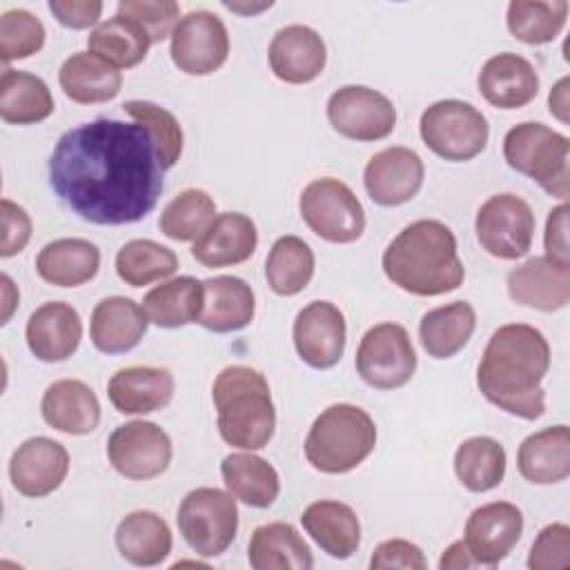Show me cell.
<instances>
[{
	"label": "cell",
	"mask_w": 570,
	"mask_h": 570,
	"mask_svg": "<svg viewBox=\"0 0 570 570\" xmlns=\"http://www.w3.org/2000/svg\"><path fill=\"white\" fill-rule=\"evenodd\" d=\"M425 178L421 156L410 147H385L376 151L365 169L363 185L372 203L381 207H399L412 200Z\"/></svg>",
	"instance_id": "obj_16"
},
{
	"label": "cell",
	"mask_w": 570,
	"mask_h": 570,
	"mask_svg": "<svg viewBox=\"0 0 570 570\" xmlns=\"http://www.w3.org/2000/svg\"><path fill=\"white\" fill-rule=\"evenodd\" d=\"M312 276H314L312 247L294 234H285L276 238L265 258V278L269 289L278 296H296L309 285Z\"/></svg>",
	"instance_id": "obj_39"
},
{
	"label": "cell",
	"mask_w": 570,
	"mask_h": 570,
	"mask_svg": "<svg viewBox=\"0 0 570 570\" xmlns=\"http://www.w3.org/2000/svg\"><path fill=\"white\" fill-rule=\"evenodd\" d=\"M114 541L120 557L140 568L163 563L174 543L167 521L151 510H134L125 514L116 525Z\"/></svg>",
	"instance_id": "obj_30"
},
{
	"label": "cell",
	"mask_w": 570,
	"mask_h": 570,
	"mask_svg": "<svg viewBox=\"0 0 570 570\" xmlns=\"http://www.w3.org/2000/svg\"><path fill=\"white\" fill-rule=\"evenodd\" d=\"M220 439L238 450L265 448L276 430V407L265 374L249 365H227L212 385Z\"/></svg>",
	"instance_id": "obj_4"
},
{
	"label": "cell",
	"mask_w": 570,
	"mask_h": 570,
	"mask_svg": "<svg viewBox=\"0 0 570 570\" xmlns=\"http://www.w3.org/2000/svg\"><path fill=\"white\" fill-rule=\"evenodd\" d=\"M370 568L372 570H387V568L425 570L428 559L416 543L407 539H387V541H381L372 552Z\"/></svg>",
	"instance_id": "obj_48"
},
{
	"label": "cell",
	"mask_w": 570,
	"mask_h": 570,
	"mask_svg": "<svg viewBox=\"0 0 570 570\" xmlns=\"http://www.w3.org/2000/svg\"><path fill=\"white\" fill-rule=\"evenodd\" d=\"M301 523L314 543L334 559H350L361 546V521L347 503L314 501L303 510Z\"/></svg>",
	"instance_id": "obj_29"
},
{
	"label": "cell",
	"mask_w": 570,
	"mask_h": 570,
	"mask_svg": "<svg viewBox=\"0 0 570 570\" xmlns=\"http://www.w3.org/2000/svg\"><path fill=\"white\" fill-rule=\"evenodd\" d=\"M472 566H476V563L470 557L463 541H454L450 548H445L441 554V561H439L441 570H461V568H472Z\"/></svg>",
	"instance_id": "obj_53"
},
{
	"label": "cell",
	"mask_w": 570,
	"mask_h": 570,
	"mask_svg": "<svg viewBox=\"0 0 570 570\" xmlns=\"http://www.w3.org/2000/svg\"><path fill=\"white\" fill-rule=\"evenodd\" d=\"M345 336V316L330 301H312L294 318L292 338L296 354L314 370H330L341 361Z\"/></svg>",
	"instance_id": "obj_15"
},
{
	"label": "cell",
	"mask_w": 570,
	"mask_h": 570,
	"mask_svg": "<svg viewBox=\"0 0 570 570\" xmlns=\"http://www.w3.org/2000/svg\"><path fill=\"white\" fill-rule=\"evenodd\" d=\"M47 82L29 71L4 67L0 78V116L9 125H36L53 114Z\"/></svg>",
	"instance_id": "obj_37"
},
{
	"label": "cell",
	"mask_w": 570,
	"mask_h": 570,
	"mask_svg": "<svg viewBox=\"0 0 570 570\" xmlns=\"http://www.w3.org/2000/svg\"><path fill=\"white\" fill-rule=\"evenodd\" d=\"M205 301L198 325L216 334H229L247 327L256 312L254 289L238 276H212L203 281Z\"/></svg>",
	"instance_id": "obj_27"
},
{
	"label": "cell",
	"mask_w": 570,
	"mask_h": 570,
	"mask_svg": "<svg viewBox=\"0 0 570 570\" xmlns=\"http://www.w3.org/2000/svg\"><path fill=\"white\" fill-rule=\"evenodd\" d=\"M510 169L539 183L543 191L566 200L570 194V140L543 122H519L503 138Z\"/></svg>",
	"instance_id": "obj_6"
},
{
	"label": "cell",
	"mask_w": 570,
	"mask_h": 570,
	"mask_svg": "<svg viewBox=\"0 0 570 570\" xmlns=\"http://www.w3.org/2000/svg\"><path fill=\"white\" fill-rule=\"evenodd\" d=\"M247 559L254 570H309L314 566L307 541L285 521L258 525L252 532Z\"/></svg>",
	"instance_id": "obj_33"
},
{
	"label": "cell",
	"mask_w": 570,
	"mask_h": 570,
	"mask_svg": "<svg viewBox=\"0 0 570 570\" xmlns=\"http://www.w3.org/2000/svg\"><path fill=\"white\" fill-rule=\"evenodd\" d=\"M49 11L67 29H89L96 27L102 13L100 0H51Z\"/></svg>",
	"instance_id": "obj_50"
},
{
	"label": "cell",
	"mask_w": 570,
	"mask_h": 570,
	"mask_svg": "<svg viewBox=\"0 0 570 570\" xmlns=\"http://www.w3.org/2000/svg\"><path fill=\"white\" fill-rule=\"evenodd\" d=\"M258 245L256 223L240 212L216 214L212 225L191 245V256L203 267H229L245 263Z\"/></svg>",
	"instance_id": "obj_23"
},
{
	"label": "cell",
	"mask_w": 570,
	"mask_h": 570,
	"mask_svg": "<svg viewBox=\"0 0 570 570\" xmlns=\"http://www.w3.org/2000/svg\"><path fill=\"white\" fill-rule=\"evenodd\" d=\"M169 38L171 62L187 76H209L227 62V27L216 13L207 9L185 13L176 22Z\"/></svg>",
	"instance_id": "obj_12"
},
{
	"label": "cell",
	"mask_w": 570,
	"mask_h": 570,
	"mask_svg": "<svg viewBox=\"0 0 570 570\" xmlns=\"http://www.w3.org/2000/svg\"><path fill=\"white\" fill-rule=\"evenodd\" d=\"M454 472L470 492H490L505 476V450L492 436H470L454 452Z\"/></svg>",
	"instance_id": "obj_40"
},
{
	"label": "cell",
	"mask_w": 570,
	"mask_h": 570,
	"mask_svg": "<svg viewBox=\"0 0 570 570\" xmlns=\"http://www.w3.org/2000/svg\"><path fill=\"white\" fill-rule=\"evenodd\" d=\"M118 16L140 24L154 45L171 36L176 22L180 20V4L174 0H120Z\"/></svg>",
	"instance_id": "obj_46"
},
{
	"label": "cell",
	"mask_w": 570,
	"mask_h": 570,
	"mask_svg": "<svg viewBox=\"0 0 570 570\" xmlns=\"http://www.w3.org/2000/svg\"><path fill=\"white\" fill-rule=\"evenodd\" d=\"M58 82L69 100L102 105L120 94L122 73L89 51H76L60 65Z\"/></svg>",
	"instance_id": "obj_31"
},
{
	"label": "cell",
	"mask_w": 570,
	"mask_h": 570,
	"mask_svg": "<svg viewBox=\"0 0 570 570\" xmlns=\"http://www.w3.org/2000/svg\"><path fill=\"white\" fill-rule=\"evenodd\" d=\"M476 327V312L468 301H454L434 307L421 316L419 341L428 356L452 358L472 338Z\"/></svg>",
	"instance_id": "obj_34"
},
{
	"label": "cell",
	"mask_w": 570,
	"mask_h": 570,
	"mask_svg": "<svg viewBox=\"0 0 570 570\" xmlns=\"http://www.w3.org/2000/svg\"><path fill=\"white\" fill-rule=\"evenodd\" d=\"M523 532V514L510 501H492L472 510L465 521L463 543L481 566H497L503 561Z\"/></svg>",
	"instance_id": "obj_17"
},
{
	"label": "cell",
	"mask_w": 570,
	"mask_h": 570,
	"mask_svg": "<svg viewBox=\"0 0 570 570\" xmlns=\"http://www.w3.org/2000/svg\"><path fill=\"white\" fill-rule=\"evenodd\" d=\"M31 218L24 207L18 203L2 198V245H0V256L11 258L20 254L29 238H31Z\"/></svg>",
	"instance_id": "obj_49"
},
{
	"label": "cell",
	"mask_w": 570,
	"mask_h": 570,
	"mask_svg": "<svg viewBox=\"0 0 570 570\" xmlns=\"http://www.w3.org/2000/svg\"><path fill=\"white\" fill-rule=\"evenodd\" d=\"M69 472V452L49 436H31L18 445L9 461L11 485L29 499L56 492Z\"/></svg>",
	"instance_id": "obj_18"
},
{
	"label": "cell",
	"mask_w": 570,
	"mask_h": 570,
	"mask_svg": "<svg viewBox=\"0 0 570 570\" xmlns=\"http://www.w3.org/2000/svg\"><path fill=\"white\" fill-rule=\"evenodd\" d=\"M176 269L178 256L174 249L149 238H134L116 254V274L129 287H145L154 281L169 278Z\"/></svg>",
	"instance_id": "obj_42"
},
{
	"label": "cell",
	"mask_w": 570,
	"mask_h": 570,
	"mask_svg": "<svg viewBox=\"0 0 570 570\" xmlns=\"http://www.w3.org/2000/svg\"><path fill=\"white\" fill-rule=\"evenodd\" d=\"M546 256L559 263H570L568 254V205L561 203L548 212L543 232Z\"/></svg>",
	"instance_id": "obj_51"
},
{
	"label": "cell",
	"mask_w": 570,
	"mask_h": 570,
	"mask_svg": "<svg viewBox=\"0 0 570 570\" xmlns=\"http://www.w3.org/2000/svg\"><path fill=\"white\" fill-rule=\"evenodd\" d=\"M508 294L514 303L559 312L570 303V263L532 256L508 274Z\"/></svg>",
	"instance_id": "obj_20"
},
{
	"label": "cell",
	"mask_w": 570,
	"mask_h": 570,
	"mask_svg": "<svg viewBox=\"0 0 570 570\" xmlns=\"http://www.w3.org/2000/svg\"><path fill=\"white\" fill-rule=\"evenodd\" d=\"M381 267L399 289L414 296H441L463 285L454 232L434 218L403 227L381 256Z\"/></svg>",
	"instance_id": "obj_3"
},
{
	"label": "cell",
	"mask_w": 570,
	"mask_h": 570,
	"mask_svg": "<svg viewBox=\"0 0 570 570\" xmlns=\"http://www.w3.org/2000/svg\"><path fill=\"white\" fill-rule=\"evenodd\" d=\"M147 325L149 318L134 298L107 296L91 312L89 336L98 352L125 354L142 341Z\"/></svg>",
	"instance_id": "obj_25"
},
{
	"label": "cell",
	"mask_w": 570,
	"mask_h": 570,
	"mask_svg": "<svg viewBox=\"0 0 570 570\" xmlns=\"http://www.w3.org/2000/svg\"><path fill=\"white\" fill-rule=\"evenodd\" d=\"M107 459L120 476L131 481H149L169 468L171 439L151 421H129L109 434Z\"/></svg>",
	"instance_id": "obj_14"
},
{
	"label": "cell",
	"mask_w": 570,
	"mask_h": 570,
	"mask_svg": "<svg viewBox=\"0 0 570 570\" xmlns=\"http://www.w3.org/2000/svg\"><path fill=\"white\" fill-rule=\"evenodd\" d=\"M419 134L425 147L443 160L465 163L476 158L490 138L485 116L463 100H436L419 120Z\"/></svg>",
	"instance_id": "obj_7"
},
{
	"label": "cell",
	"mask_w": 570,
	"mask_h": 570,
	"mask_svg": "<svg viewBox=\"0 0 570 570\" xmlns=\"http://www.w3.org/2000/svg\"><path fill=\"white\" fill-rule=\"evenodd\" d=\"M24 338L29 352L42 363L67 361L80 345L82 318L65 301H49L36 307L27 321Z\"/></svg>",
	"instance_id": "obj_21"
},
{
	"label": "cell",
	"mask_w": 570,
	"mask_h": 570,
	"mask_svg": "<svg viewBox=\"0 0 570 570\" xmlns=\"http://www.w3.org/2000/svg\"><path fill=\"white\" fill-rule=\"evenodd\" d=\"M100 267V249L87 238H58L36 256L38 276L56 287H78L91 281Z\"/></svg>",
	"instance_id": "obj_32"
},
{
	"label": "cell",
	"mask_w": 570,
	"mask_h": 570,
	"mask_svg": "<svg viewBox=\"0 0 570 570\" xmlns=\"http://www.w3.org/2000/svg\"><path fill=\"white\" fill-rule=\"evenodd\" d=\"M272 73L287 85H307L316 80L327 62V49L318 31L307 24H287L278 29L267 49Z\"/></svg>",
	"instance_id": "obj_19"
},
{
	"label": "cell",
	"mask_w": 570,
	"mask_h": 570,
	"mask_svg": "<svg viewBox=\"0 0 570 570\" xmlns=\"http://www.w3.org/2000/svg\"><path fill=\"white\" fill-rule=\"evenodd\" d=\"M0 283H2V321L0 323L7 325L20 301V292L13 287V281L9 278V274H2Z\"/></svg>",
	"instance_id": "obj_54"
},
{
	"label": "cell",
	"mask_w": 570,
	"mask_h": 570,
	"mask_svg": "<svg viewBox=\"0 0 570 570\" xmlns=\"http://www.w3.org/2000/svg\"><path fill=\"white\" fill-rule=\"evenodd\" d=\"M163 165L138 122L96 118L65 131L49 158L58 200L94 225L142 220L163 194Z\"/></svg>",
	"instance_id": "obj_1"
},
{
	"label": "cell",
	"mask_w": 570,
	"mask_h": 570,
	"mask_svg": "<svg viewBox=\"0 0 570 570\" xmlns=\"http://www.w3.org/2000/svg\"><path fill=\"white\" fill-rule=\"evenodd\" d=\"M534 225L537 220L528 200L510 191L490 196L474 218L479 245L501 261H517L530 252Z\"/></svg>",
	"instance_id": "obj_11"
},
{
	"label": "cell",
	"mask_w": 570,
	"mask_h": 570,
	"mask_svg": "<svg viewBox=\"0 0 570 570\" xmlns=\"http://www.w3.org/2000/svg\"><path fill=\"white\" fill-rule=\"evenodd\" d=\"M174 387V374L167 367L131 365L109 379L107 396L120 414H149L169 405Z\"/></svg>",
	"instance_id": "obj_24"
},
{
	"label": "cell",
	"mask_w": 570,
	"mask_h": 570,
	"mask_svg": "<svg viewBox=\"0 0 570 570\" xmlns=\"http://www.w3.org/2000/svg\"><path fill=\"white\" fill-rule=\"evenodd\" d=\"M176 521L185 543L196 554L218 557L236 539L238 505L232 492L205 485L183 497Z\"/></svg>",
	"instance_id": "obj_8"
},
{
	"label": "cell",
	"mask_w": 570,
	"mask_h": 570,
	"mask_svg": "<svg viewBox=\"0 0 570 570\" xmlns=\"http://www.w3.org/2000/svg\"><path fill=\"white\" fill-rule=\"evenodd\" d=\"M570 4L566 0H512L508 4V31L525 45H548L566 27Z\"/></svg>",
	"instance_id": "obj_41"
},
{
	"label": "cell",
	"mask_w": 570,
	"mask_h": 570,
	"mask_svg": "<svg viewBox=\"0 0 570 570\" xmlns=\"http://www.w3.org/2000/svg\"><path fill=\"white\" fill-rule=\"evenodd\" d=\"M216 218V203L205 189H183L178 196H174L160 218L158 229L171 238V240H196L203 236V232L212 225Z\"/></svg>",
	"instance_id": "obj_43"
},
{
	"label": "cell",
	"mask_w": 570,
	"mask_h": 570,
	"mask_svg": "<svg viewBox=\"0 0 570 570\" xmlns=\"http://www.w3.org/2000/svg\"><path fill=\"white\" fill-rule=\"evenodd\" d=\"M229 11H238V13H258V11H263V9H269L272 7V2H267V4H258V7H240V4H232V2H223Z\"/></svg>",
	"instance_id": "obj_55"
},
{
	"label": "cell",
	"mask_w": 570,
	"mask_h": 570,
	"mask_svg": "<svg viewBox=\"0 0 570 570\" xmlns=\"http://www.w3.org/2000/svg\"><path fill=\"white\" fill-rule=\"evenodd\" d=\"M570 566V528L566 523L546 525L528 554L530 570H566Z\"/></svg>",
	"instance_id": "obj_47"
},
{
	"label": "cell",
	"mask_w": 570,
	"mask_h": 570,
	"mask_svg": "<svg viewBox=\"0 0 570 570\" xmlns=\"http://www.w3.org/2000/svg\"><path fill=\"white\" fill-rule=\"evenodd\" d=\"M220 474L227 492L249 508H269L281 492L276 468L252 452H234L220 461Z\"/></svg>",
	"instance_id": "obj_35"
},
{
	"label": "cell",
	"mask_w": 570,
	"mask_h": 570,
	"mask_svg": "<svg viewBox=\"0 0 570 570\" xmlns=\"http://www.w3.org/2000/svg\"><path fill=\"white\" fill-rule=\"evenodd\" d=\"M476 87L492 107L521 109L537 98L539 73L528 58L503 51L483 62Z\"/></svg>",
	"instance_id": "obj_22"
},
{
	"label": "cell",
	"mask_w": 570,
	"mask_h": 570,
	"mask_svg": "<svg viewBox=\"0 0 570 570\" xmlns=\"http://www.w3.org/2000/svg\"><path fill=\"white\" fill-rule=\"evenodd\" d=\"M45 423L62 434L82 436L98 428L100 403L96 392L78 379L53 381L40 401Z\"/></svg>",
	"instance_id": "obj_26"
},
{
	"label": "cell",
	"mask_w": 570,
	"mask_h": 570,
	"mask_svg": "<svg viewBox=\"0 0 570 570\" xmlns=\"http://www.w3.org/2000/svg\"><path fill=\"white\" fill-rule=\"evenodd\" d=\"M89 53L102 58L116 69H131L147 58L151 40L147 31L125 16L100 22L87 38Z\"/></svg>",
	"instance_id": "obj_38"
},
{
	"label": "cell",
	"mask_w": 570,
	"mask_h": 570,
	"mask_svg": "<svg viewBox=\"0 0 570 570\" xmlns=\"http://www.w3.org/2000/svg\"><path fill=\"white\" fill-rule=\"evenodd\" d=\"M47 31L40 18L27 9H7L0 16V60L4 67L13 60H24L38 53Z\"/></svg>",
	"instance_id": "obj_45"
},
{
	"label": "cell",
	"mask_w": 570,
	"mask_h": 570,
	"mask_svg": "<svg viewBox=\"0 0 570 570\" xmlns=\"http://www.w3.org/2000/svg\"><path fill=\"white\" fill-rule=\"evenodd\" d=\"M203 301V281L194 276H176L149 289L142 298V309L149 323L163 330H178L189 323H198Z\"/></svg>",
	"instance_id": "obj_36"
},
{
	"label": "cell",
	"mask_w": 570,
	"mask_h": 570,
	"mask_svg": "<svg viewBox=\"0 0 570 570\" xmlns=\"http://www.w3.org/2000/svg\"><path fill=\"white\" fill-rule=\"evenodd\" d=\"M332 129L350 140L374 142L387 138L396 127L394 102L365 85L338 87L327 100Z\"/></svg>",
	"instance_id": "obj_13"
},
{
	"label": "cell",
	"mask_w": 570,
	"mask_h": 570,
	"mask_svg": "<svg viewBox=\"0 0 570 570\" xmlns=\"http://www.w3.org/2000/svg\"><path fill=\"white\" fill-rule=\"evenodd\" d=\"M568 87H570V78L563 76L548 94V107H550V114L561 120L563 125L570 122V100H568Z\"/></svg>",
	"instance_id": "obj_52"
},
{
	"label": "cell",
	"mask_w": 570,
	"mask_h": 570,
	"mask_svg": "<svg viewBox=\"0 0 570 570\" xmlns=\"http://www.w3.org/2000/svg\"><path fill=\"white\" fill-rule=\"evenodd\" d=\"M519 474L534 485H552L570 474V430L550 425L525 436L517 450Z\"/></svg>",
	"instance_id": "obj_28"
},
{
	"label": "cell",
	"mask_w": 570,
	"mask_h": 570,
	"mask_svg": "<svg viewBox=\"0 0 570 570\" xmlns=\"http://www.w3.org/2000/svg\"><path fill=\"white\" fill-rule=\"evenodd\" d=\"M550 370L546 336L525 323H508L492 332L476 367V387L499 410L534 421L546 412L541 381Z\"/></svg>",
	"instance_id": "obj_2"
},
{
	"label": "cell",
	"mask_w": 570,
	"mask_h": 570,
	"mask_svg": "<svg viewBox=\"0 0 570 570\" xmlns=\"http://www.w3.org/2000/svg\"><path fill=\"white\" fill-rule=\"evenodd\" d=\"M298 212L305 225L323 240L347 245L365 232V209L356 194L338 178H316L301 191Z\"/></svg>",
	"instance_id": "obj_9"
},
{
	"label": "cell",
	"mask_w": 570,
	"mask_h": 570,
	"mask_svg": "<svg viewBox=\"0 0 570 570\" xmlns=\"http://www.w3.org/2000/svg\"><path fill=\"white\" fill-rule=\"evenodd\" d=\"M356 372L374 390H399L416 372V352L410 334L399 323L370 327L358 343Z\"/></svg>",
	"instance_id": "obj_10"
},
{
	"label": "cell",
	"mask_w": 570,
	"mask_h": 570,
	"mask_svg": "<svg viewBox=\"0 0 570 570\" xmlns=\"http://www.w3.org/2000/svg\"><path fill=\"white\" fill-rule=\"evenodd\" d=\"M122 109L134 118V122L142 125L151 134L163 169H171L183 156L185 140L176 116L151 100H127Z\"/></svg>",
	"instance_id": "obj_44"
},
{
	"label": "cell",
	"mask_w": 570,
	"mask_h": 570,
	"mask_svg": "<svg viewBox=\"0 0 570 570\" xmlns=\"http://www.w3.org/2000/svg\"><path fill=\"white\" fill-rule=\"evenodd\" d=\"M374 445V419L358 405L334 403L314 419L305 439V459L323 474H345L358 468Z\"/></svg>",
	"instance_id": "obj_5"
}]
</instances>
